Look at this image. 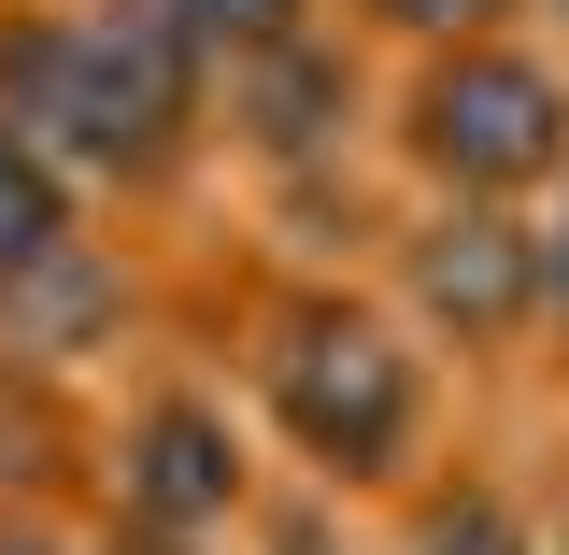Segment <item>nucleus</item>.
<instances>
[{"label":"nucleus","instance_id":"1","mask_svg":"<svg viewBox=\"0 0 569 555\" xmlns=\"http://www.w3.org/2000/svg\"><path fill=\"white\" fill-rule=\"evenodd\" d=\"M0 115L43 142L58 171H171L200 129V43L157 0H100V14H29L0 43Z\"/></svg>","mask_w":569,"mask_h":555},{"label":"nucleus","instance_id":"2","mask_svg":"<svg viewBox=\"0 0 569 555\" xmlns=\"http://www.w3.org/2000/svg\"><path fill=\"white\" fill-rule=\"evenodd\" d=\"M257 385H271L284 442H299L313 470H342V485H385V470L413 456V414H427L399 328L356 314V299H299L271 328V370H257Z\"/></svg>","mask_w":569,"mask_h":555},{"label":"nucleus","instance_id":"3","mask_svg":"<svg viewBox=\"0 0 569 555\" xmlns=\"http://www.w3.org/2000/svg\"><path fill=\"white\" fill-rule=\"evenodd\" d=\"M413 157L456 186V200H512L569 171V86L541 58H498V43H456V58L413 86Z\"/></svg>","mask_w":569,"mask_h":555},{"label":"nucleus","instance_id":"4","mask_svg":"<svg viewBox=\"0 0 569 555\" xmlns=\"http://www.w3.org/2000/svg\"><path fill=\"white\" fill-rule=\"evenodd\" d=\"M399 271H413V314H427V328H456V343H498V328H527V314L556 299V285H541V242L498 228L485 200L441 214V228H413Z\"/></svg>","mask_w":569,"mask_h":555},{"label":"nucleus","instance_id":"5","mask_svg":"<svg viewBox=\"0 0 569 555\" xmlns=\"http://www.w3.org/2000/svg\"><path fill=\"white\" fill-rule=\"evenodd\" d=\"M114 498H129V527H157V542L228 527V513H242V442H228V414H213V399H157V414L129 427Z\"/></svg>","mask_w":569,"mask_h":555},{"label":"nucleus","instance_id":"6","mask_svg":"<svg viewBox=\"0 0 569 555\" xmlns=\"http://www.w3.org/2000/svg\"><path fill=\"white\" fill-rule=\"evenodd\" d=\"M43 271H71V171L0 115V299L43 285Z\"/></svg>","mask_w":569,"mask_h":555},{"label":"nucleus","instance_id":"7","mask_svg":"<svg viewBox=\"0 0 569 555\" xmlns=\"http://www.w3.org/2000/svg\"><path fill=\"white\" fill-rule=\"evenodd\" d=\"M157 14H171V29H186V43H228V58H271V43H299V0H157Z\"/></svg>","mask_w":569,"mask_h":555},{"label":"nucleus","instance_id":"8","mask_svg":"<svg viewBox=\"0 0 569 555\" xmlns=\"http://www.w3.org/2000/svg\"><path fill=\"white\" fill-rule=\"evenodd\" d=\"M370 14H399V29H427V43H470V29L512 14V0H370Z\"/></svg>","mask_w":569,"mask_h":555},{"label":"nucleus","instance_id":"9","mask_svg":"<svg viewBox=\"0 0 569 555\" xmlns=\"http://www.w3.org/2000/svg\"><path fill=\"white\" fill-rule=\"evenodd\" d=\"M427 555H512L498 498H456V513H427Z\"/></svg>","mask_w":569,"mask_h":555},{"label":"nucleus","instance_id":"10","mask_svg":"<svg viewBox=\"0 0 569 555\" xmlns=\"http://www.w3.org/2000/svg\"><path fill=\"white\" fill-rule=\"evenodd\" d=\"M541 285H556V314H569V214L541 228Z\"/></svg>","mask_w":569,"mask_h":555},{"label":"nucleus","instance_id":"11","mask_svg":"<svg viewBox=\"0 0 569 555\" xmlns=\"http://www.w3.org/2000/svg\"><path fill=\"white\" fill-rule=\"evenodd\" d=\"M0 555H71V542H0Z\"/></svg>","mask_w":569,"mask_h":555}]
</instances>
